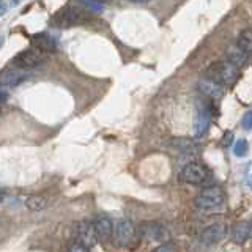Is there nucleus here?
<instances>
[{
    "label": "nucleus",
    "instance_id": "4be33fe9",
    "mask_svg": "<svg viewBox=\"0 0 252 252\" xmlns=\"http://www.w3.org/2000/svg\"><path fill=\"white\" fill-rule=\"evenodd\" d=\"M68 252H89V249H87L85 246H82L81 243H73L69 246Z\"/></svg>",
    "mask_w": 252,
    "mask_h": 252
},
{
    "label": "nucleus",
    "instance_id": "393cba45",
    "mask_svg": "<svg viewBox=\"0 0 252 252\" xmlns=\"http://www.w3.org/2000/svg\"><path fill=\"white\" fill-rule=\"evenodd\" d=\"M230 139H232V132H225V137H224V140H222L225 147L230 145Z\"/></svg>",
    "mask_w": 252,
    "mask_h": 252
},
{
    "label": "nucleus",
    "instance_id": "0eeeda50",
    "mask_svg": "<svg viewBox=\"0 0 252 252\" xmlns=\"http://www.w3.org/2000/svg\"><path fill=\"white\" fill-rule=\"evenodd\" d=\"M227 235V225L224 222H216L210 227H207L200 235V241L205 246H211V244H218L222 241Z\"/></svg>",
    "mask_w": 252,
    "mask_h": 252
},
{
    "label": "nucleus",
    "instance_id": "b1692460",
    "mask_svg": "<svg viewBox=\"0 0 252 252\" xmlns=\"http://www.w3.org/2000/svg\"><path fill=\"white\" fill-rule=\"evenodd\" d=\"M6 11H8V5L3 2V0H0V18H2Z\"/></svg>",
    "mask_w": 252,
    "mask_h": 252
},
{
    "label": "nucleus",
    "instance_id": "ddd939ff",
    "mask_svg": "<svg viewBox=\"0 0 252 252\" xmlns=\"http://www.w3.org/2000/svg\"><path fill=\"white\" fill-rule=\"evenodd\" d=\"M210 123H211V115L208 110H202L200 114H197L195 120H194V136L195 137H202L207 134L208 128H210Z\"/></svg>",
    "mask_w": 252,
    "mask_h": 252
},
{
    "label": "nucleus",
    "instance_id": "7ed1b4c3",
    "mask_svg": "<svg viewBox=\"0 0 252 252\" xmlns=\"http://www.w3.org/2000/svg\"><path fill=\"white\" fill-rule=\"evenodd\" d=\"M194 205L205 211L218 210L224 205V194L219 188H207L194 199Z\"/></svg>",
    "mask_w": 252,
    "mask_h": 252
},
{
    "label": "nucleus",
    "instance_id": "aec40b11",
    "mask_svg": "<svg viewBox=\"0 0 252 252\" xmlns=\"http://www.w3.org/2000/svg\"><path fill=\"white\" fill-rule=\"evenodd\" d=\"M246 152H248V142L244 139H238L233 145V153L238 158H243L244 155H246Z\"/></svg>",
    "mask_w": 252,
    "mask_h": 252
},
{
    "label": "nucleus",
    "instance_id": "f03ea898",
    "mask_svg": "<svg viewBox=\"0 0 252 252\" xmlns=\"http://www.w3.org/2000/svg\"><path fill=\"white\" fill-rule=\"evenodd\" d=\"M46 59H47L46 52L36 49V47H30V49H26L16 55L13 60V65L18 69L29 71V69H35L39 65H43Z\"/></svg>",
    "mask_w": 252,
    "mask_h": 252
},
{
    "label": "nucleus",
    "instance_id": "f3484780",
    "mask_svg": "<svg viewBox=\"0 0 252 252\" xmlns=\"http://www.w3.org/2000/svg\"><path fill=\"white\" fill-rule=\"evenodd\" d=\"M170 147L178 148L180 152L188 153V155H195L200 150V147L195 144V142L189 140V139H172L170 140Z\"/></svg>",
    "mask_w": 252,
    "mask_h": 252
},
{
    "label": "nucleus",
    "instance_id": "4468645a",
    "mask_svg": "<svg viewBox=\"0 0 252 252\" xmlns=\"http://www.w3.org/2000/svg\"><path fill=\"white\" fill-rule=\"evenodd\" d=\"M32 41H33V47H36V49L43 51L46 54L55 51V47H57L55 39L47 33H36V35H33V39H32Z\"/></svg>",
    "mask_w": 252,
    "mask_h": 252
},
{
    "label": "nucleus",
    "instance_id": "6e6552de",
    "mask_svg": "<svg viewBox=\"0 0 252 252\" xmlns=\"http://www.w3.org/2000/svg\"><path fill=\"white\" fill-rule=\"evenodd\" d=\"M29 71H24V69H6L5 73H2L0 76V85L2 87H16L22 84L24 81L29 79Z\"/></svg>",
    "mask_w": 252,
    "mask_h": 252
},
{
    "label": "nucleus",
    "instance_id": "7c9ffc66",
    "mask_svg": "<svg viewBox=\"0 0 252 252\" xmlns=\"http://www.w3.org/2000/svg\"><path fill=\"white\" fill-rule=\"evenodd\" d=\"M251 238H252V235H251Z\"/></svg>",
    "mask_w": 252,
    "mask_h": 252
},
{
    "label": "nucleus",
    "instance_id": "c85d7f7f",
    "mask_svg": "<svg viewBox=\"0 0 252 252\" xmlns=\"http://www.w3.org/2000/svg\"><path fill=\"white\" fill-rule=\"evenodd\" d=\"M0 202H3V195H2V192H0Z\"/></svg>",
    "mask_w": 252,
    "mask_h": 252
},
{
    "label": "nucleus",
    "instance_id": "9b49d317",
    "mask_svg": "<svg viewBox=\"0 0 252 252\" xmlns=\"http://www.w3.org/2000/svg\"><path fill=\"white\" fill-rule=\"evenodd\" d=\"M93 225H94V230H96L98 240L107 241L110 236H112V233H114L112 220H110L107 216H98Z\"/></svg>",
    "mask_w": 252,
    "mask_h": 252
},
{
    "label": "nucleus",
    "instance_id": "f8f14e48",
    "mask_svg": "<svg viewBox=\"0 0 252 252\" xmlns=\"http://www.w3.org/2000/svg\"><path fill=\"white\" fill-rule=\"evenodd\" d=\"M251 235H252V222H249V220H240L232 228L233 241L238 244H243L248 238H251Z\"/></svg>",
    "mask_w": 252,
    "mask_h": 252
},
{
    "label": "nucleus",
    "instance_id": "a211bd4d",
    "mask_svg": "<svg viewBox=\"0 0 252 252\" xmlns=\"http://www.w3.org/2000/svg\"><path fill=\"white\" fill-rule=\"evenodd\" d=\"M236 46L246 54H252V30L244 29L236 38Z\"/></svg>",
    "mask_w": 252,
    "mask_h": 252
},
{
    "label": "nucleus",
    "instance_id": "423d86ee",
    "mask_svg": "<svg viewBox=\"0 0 252 252\" xmlns=\"http://www.w3.org/2000/svg\"><path fill=\"white\" fill-rule=\"evenodd\" d=\"M76 240H77L76 243H81L85 248L94 246L98 241V235H96V230H94V225L87 222V220L79 222L76 227Z\"/></svg>",
    "mask_w": 252,
    "mask_h": 252
},
{
    "label": "nucleus",
    "instance_id": "bb28decb",
    "mask_svg": "<svg viewBox=\"0 0 252 252\" xmlns=\"http://www.w3.org/2000/svg\"><path fill=\"white\" fill-rule=\"evenodd\" d=\"M128 2H132V3H148L150 0H128Z\"/></svg>",
    "mask_w": 252,
    "mask_h": 252
},
{
    "label": "nucleus",
    "instance_id": "a878e982",
    "mask_svg": "<svg viewBox=\"0 0 252 252\" xmlns=\"http://www.w3.org/2000/svg\"><path fill=\"white\" fill-rule=\"evenodd\" d=\"M6 98H8V93L3 92V90H0V104H3V102L6 101Z\"/></svg>",
    "mask_w": 252,
    "mask_h": 252
},
{
    "label": "nucleus",
    "instance_id": "9d476101",
    "mask_svg": "<svg viewBox=\"0 0 252 252\" xmlns=\"http://www.w3.org/2000/svg\"><path fill=\"white\" fill-rule=\"evenodd\" d=\"M197 89H199L205 96L213 98V99H218L224 94L222 85H219L218 82L211 81V79H207V77H203L197 82Z\"/></svg>",
    "mask_w": 252,
    "mask_h": 252
},
{
    "label": "nucleus",
    "instance_id": "2eb2a0df",
    "mask_svg": "<svg viewBox=\"0 0 252 252\" xmlns=\"http://www.w3.org/2000/svg\"><path fill=\"white\" fill-rule=\"evenodd\" d=\"M227 59H228V63H232V65H235L236 68L244 65L248 60V54L241 51L238 46H228V49H227Z\"/></svg>",
    "mask_w": 252,
    "mask_h": 252
},
{
    "label": "nucleus",
    "instance_id": "f257e3e1",
    "mask_svg": "<svg viewBox=\"0 0 252 252\" xmlns=\"http://www.w3.org/2000/svg\"><path fill=\"white\" fill-rule=\"evenodd\" d=\"M205 76L219 85H232L238 77V68L228 62H215L207 68Z\"/></svg>",
    "mask_w": 252,
    "mask_h": 252
},
{
    "label": "nucleus",
    "instance_id": "c756f323",
    "mask_svg": "<svg viewBox=\"0 0 252 252\" xmlns=\"http://www.w3.org/2000/svg\"><path fill=\"white\" fill-rule=\"evenodd\" d=\"M99 2H102V0H99Z\"/></svg>",
    "mask_w": 252,
    "mask_h": 252
},
{
    "label": "nucleus",
    "instance_id": "cd10ccee",
    "mask_svg": "<svg viewBox=\"0 0 252 252\" xmlns=\"http://www.w3.org/2000/svg\"><path fill=\"white\" fill-rule=\"evenodd\" d=\"M246 181H248V185H249V188L252 189V175H248V177H246Z\"/></svg>",
    "mask_w": 252,
    "mask_h": 252
},
{
    "label": "nucleus",
    "instance_id": "dca6fc26",
    "mask_svg": "<svg viewBox=\"0 0 252 252\" xmlns=\"http://www.w3.org/2000/svg\"><path fill=\"white\" fill-rule=\"evenodd\" d=\"M24 205H26L27 210L32 211H41L49 207V199L44 195H29L26 200H24Z\"/></svg>",
    "mask_w": 252,
    "mask_h": 252
},
{
    "label": "nucleus",
    "instance_id": "5701e85b",
    "mask_svg": "<svg viewBox=\"0 0 252 252\" xmlns=\"http://www.w3.org/2000/svg\"><path fill=\"white\" fill-rule=\"evenodd\" d=\"M153 252H175V251H173V248H172V246H167V244H162V246L156 248Z\"/></svg>",
    "mask_w": 252,
    "mask_h": 252
},
{
    "label": "nucleus",
    "instance_id": "39448f33",
    "mask_svg": "<svg viewBox=\"0 0 252 252\" xmlns=\"http://www.w3.org/2000/svg\"><path fill=\"white\" fill-rule=\"evenodd\" d=\"M208 178V170L203 167L202 164H188L185 165L183 172H181V180L191 185H202L205 183V180Z\"/></svg>",
    "mask_w": 252,
    "mask_h": 252
},
{
    "label": "nucleus",
    "instance_id": "20e7f679",
    "mask_svg": "<svg viewBox=\"0 0 252 252\" xmlns=\"http://www.w3.org/2000/svg\"><path fill=\"white\" fill-rule=\"evenodd\" d=\"M134 240H136V227H134V224L129 219L118 220V224L115 227V243L118 246L126 248L132 244Z\"/></svg>",
    "mask_w": 252,
    "mask_h": 252
},
{
    "label": "nucleus",
    "instance_id": "412c9836",
    "mask_svg": "<svg viewBox=\"0 0 252 252\" xmlns=\"http://www.w3.org/2000/svg\"><path fill=\"white\" fill-rule=\"evenodd\" d=\"M241 126H243L244 129H252V109L248 110V112L243 115Z\"/></svg>",
    "mask_w": 252,
    "mask_h": 252
},
{
    "label": "nucleus",
    "instance_id": "1a4fd4ad",
    "mask_svg": "<svg viewBox=\"0 0 252 252\" xmlns=\"http://www.w3.org/2000/svg\"><path fill=\"white\" fill-rule=\"evenodd\" d=\"M140 233L144 235L147 240H152V241H164L165 240L164 227L159 222H153V220L142 222L140 224Z\"/></svg>",
    "mask_w": 252,
    "mask_h": 252
},
{
    "label": "nucleus",
    "instance_id": "6ab92c4d",
    "mask_svg": "<svg viewBox=\"0 0 252 252\" xmlns=\"http://www.w3.org/2000/svg\"><path fill=\"white\" fill-rule=\"evenodd\" d=\"M77 2L81 3L87 11L93 14H99L104 10V3L99 2V0H77Z\"/></svg>",
    "mask_w": 252,
    "mask_h": 252
}]
</instances>
